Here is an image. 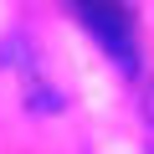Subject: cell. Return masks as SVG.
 I'll use <instances>...</instances> for the list:
<instances>
[{"label":"cell","instance_id":"cell-2","mask_svg":"<svg viewBox=\"0 0 154 154\" xmlns=\"http://www.w3.org/2000/svg\"><path fill=\"white\" fill-rule=\"evenodd\" d=\"M139 118H144V134H149V154H154V77L144 88V103H139Z\"/></svg>","mask_w":154,"mask_h":154},{"label":"cell","instance_id":"cell-1","mask_svg":"<svg viewBox=\"0 0 154 154\" xmlns=\"http://www.w3.org/2000/svg\"><path fill=\"white\" fill-rule=\"evenodd\" d=\"M77 21H82L93 36H98V46L134 77L139 72V41H134V16L123 11V5H77Z\"/></svg>","mask_w":154,"mask_h":154}]
</instances>
